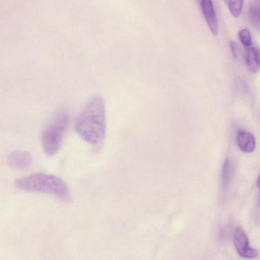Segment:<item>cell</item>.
I'll list each match as a JSON object with an SVG mask.
<instances>
[{
    "instance_id": "obj_12",
    "label": "cell",
    "mask_w": 260,
    "mask_h": 260,
    "mask_svg": "<svg viewBox=\"0 0 260 260\" xmlns=\"http://www.w3.org/2000/svg\"><path fill=\"white\" fill-rule=\"evenodd\" d=\"M239 38L245 48L250 46L252 44L250 33L246 28H243L239 31Z\"/></svg>"
},
{
    "instance_id": "obj_13",
    "label": "cell",
    "mask_w": 260,
    "mask_h": 260,
    "mask_svg": "<svg viewBox=\"0 0 260 260\" xmlns=\"http://www.w3.org/2000/svg\"><path fill=\"white\" fill-rule=\"evenodd\" d=\"M230 48L233 56L235 58H237L238 54V47L237 44L233 40L230 42Z\"/></svg>"
},
{
    "instance_id": "obj_15",
    "label": "cell",
    "mask_w": 260,
    "mask_h": 260,
    "mask_svg": "<svg viewBox=\"0 0 260 260\" xmlns=\"http://www.w3.org/2000/svg\"><path fill=\"white\" fill-rule=\"evenodd\" d=\"M224 1H225V2L226 3V2H227V1H228V0H224Z\"/></svg>"
},
{
    "instance_id": "obj_1",
    "label": "cell",
    "mask_w": 260,
    "mask_h": 260,
    "mask_svg": "<svg viewBox=\"0 0 260 260\" xmlns=\"http://www.w3.org/2000/svg\"><path fill=\"white\" fill-rule=\"evenodd\" d=\"M75 129L84 141L98 145L103 140L106 129L105 105L100 96L91 98L77 117Z\"/></svg>"
},
{
    "instance_id": "obj_8",
    "label": "cell",
    "mask_w": 260,
    "mask_h": 260,
    "mask_svg": "<svg viewBox=\"0 0 260 260\" xmlns=\"http://www.w3.org/2000/svg\"><path fill=\"white\" fill-rule=\"evenodd\" d=\"M245 48L244 57L247 66L251 72L256 73L259 67L258 49L252 45Z\"/></svg>"
},
{
    "instance_id": "obj_11",
    "label": "cell",
    "mask_w": 260,
    "mask_h": 260,
    "mask_svg": "<svg viewBox=\"0 0 260 260\" xmlns=\"http://www.w3.org/2000/svg\"><path fill=\"white\" fill-rule=\"evenodd\" d=\"M230 162L229 159H226L224 162L221 175L222 186L223 189H226L230 178Z\"/></svg>"
},
{
    "instance_id": "obj_4",
    "label": "cell",
    "mask_w": 260,
    "mask_h": 260,
    "mask_svg": "<svg viewBox=\"0 0 260 260\" xmlns=\"http://www.w3.org/2000/svg\"><path fill=\"white\" fill-rule=\"evenodd\" d=\"M234 242L239 255L246 258H254L258 255L257 250L251 247L245 232L240 228H237L234 234Z\"/></svg>"
},
{
    "instance_id": "obj_2",
    "label": "cell",
    "mask_w": 260,
    "mask_h": 260,
    "mask_svg": "<svg viewBox=\"0 0 260 260\" xmlns=\"http://www.w3.org/2000/svg\"><path fill=\"white\" fill-rule=\"evenodd\" d=\"M14 184L24 191L52 195L66 202L71 200L67 185L61 178L54 175L34 173L16 179Z\"/></svg>"
},
{
    "instance_id": "obj_3",
    "label": "cell",
    "mask_w": 260,
    "mask_h": 260,
    "mask_svg": "<svg viewBox=\"0 0 260 260\" xmlns=\"http://www.w3.org/2000/svg\"><path fill=\"white\" fill-rule=\"evenodd\" d=\"M70 122L67 111L61 109L56 112L44 126L41 134L43 150L48 156L58 151Z\"/></svg>"
},
{
    "instance_id": "obj_14",
    "label": "cell",
    "mask_w": 260,
    "mask_h": 260,
    "mask_svg": "<svg viewBox=\"0 0 260 260\" xmlns=\"http://www.w3.org/2000/svg\"><path fill=\"white\" fill-rule=\"evenodd\" d=\"M201 0H197V1L198 2V3H199Z\"/></svg>"
},
{
    "instance_id": "obj_10",
    "label": "cell",
    "mask_w": 260,
    "mask_h": 260,
    "mask_svg": "<svg viewBox=\"0 0 260 260\" xmlns=\"http://www.w3.org/2000/svg\"><path fill=\"white\" fill-rule=\"evenodd\" d=\"M244 0H228L230 11L232 15L236 18L239 17L242 12Z\"/></svg>"
},
{
    "instance_id": "obj_5",
    "label": "cell",
    "mask_w": 260,
    "mask_h": 260,
    "mask_svg": "<svg viewBox=\"0 0 260 260\" xmlns=\"http://www.w3.org/2000/svg\"><path fill=\"white\" fill-rule=\"evenodd\" d=\"M199 4L209 29L213 35L216 36L218 23L212 1L201 0Z\"/></svg>"
},
{
    "instance_id": "obj_9",
    "label": "cell",
    "mask_w": 260,
    "mask_h": 260,
    "mask_svg": "<svg viewBox=\"0 0 260 260\" xmlns=\"http://www.w3.org/2000/svg\"><path fill=\"white\" fill-rule=\"evenodd\" d=\"M259 7L257 5L251 4L248 10L249 21L252 26L258 30L260 28Z\"/></svg>"
},
{
    "instance_id": "obj_7",
    "label": "cell",
    "mask_w": 260,
    "mask_h": 260,
    "mask_svg": "<svg viewBox=\"0 0 260 260\" xmlns=\"http://www.w3.org/2000/svg\"><path fill=\"white\" fill-rule=\"evenodd\" d=\"M238 147L243 152L251 153L255 148L256 142L254 136L245 130H239L236 136Z\"/></svg>"
},
{
    "instance_id": "obj_6",
    "label": "cell",
    "mask_w": 260,
    "mask_h": 260,
    "mask_svg": "<svg viewBox=\"0 0 260 260\" xmlns=\"http://www.w3.org/2000/svg\"><path fill=\"white\" fill-rule=\"evenodd\" d=\"M32 162L31 154L24 151H15L8 156V165L11 168L17 170H23L28 168Z\"/></svg>"
}]
</instances>
